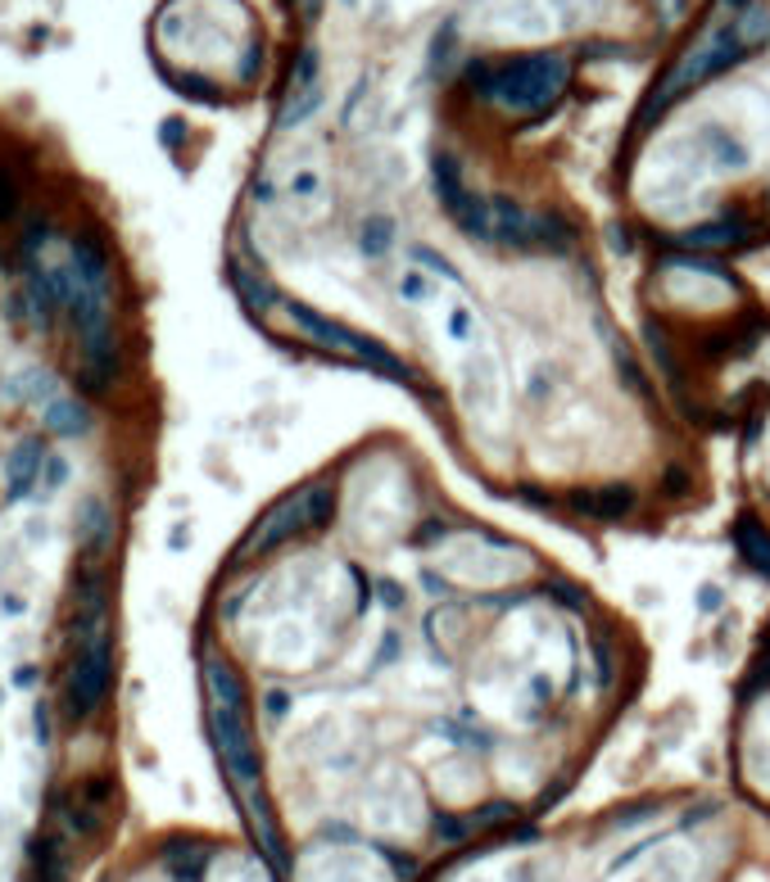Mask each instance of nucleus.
I'll list each match as a JSON object with an SVG mask.
<instances>
[{
  "mask_svg": "<svg viewBox=\"0 0 770 882\" xmlns=\"http://www.w3.org/2000/svg\"><path fill=\"white\" fill-rule=\"evenodd\" d=\"M404 285H408L404 290L408 313L422 322V335L430 354H436L467 426L486 439H499L508 426V371L486 317L445 276L413 272Z\"/></svg>",
  "mask_w": 770,
  "mask_h": 882,
  "instance_id": "1",
  "label": "nucleus"
},
{
  "mask_svg": "<svg viewBox=\"0 0 770 882\" xmlns=\"http://www.w3.org/2000/svg\"><path fill=\"white\" fill-rule=\"evenodd\" d=\"M575 670V643L549 607L508 611L471 674V702L499 724H526Z\"/></svg>",
  "mask_w": 770,
  "mask_h": 882,
  "instance_id": "2",
  "label": "nucleus"
},
{
  "mask_svg": "<svg viewBox=\"0 0 770 882\" xmlns=\"http://www.w3.org/2000/svg\"><path fill=\"white\" fill-rule=\"evenodd\" d=\"M358 588L341 561L309 557L281 584L277 607L263 616L259 652L277 670H309L326 657L335 629L354 611Z\"/></svg>",
  "mask_w": 770,
  "mask_h": 882,
  "instance_id": "3",
  "label": "nucleus"
},
{
  "mask_svg": "<svg viewBox=\"0 0 770 882\" xmlns=\"http://www.w3.org/2000/svg\"><path fill=\"white\" fill-rule=\"evenodd\" d=\"M417 516L413 480L395 458H367L350 480L341 498V525L350 544L358 548H391L399 534H408Z\"/></svg>",
  "mask_w": 770,
  "mask_h": 882,
  "instance_id": "4",
  "label": "nucleus"
},
{
  "mask_svg": "<svg viewBox=\"0 0 770 882\" xmlns=\"http://www.w3.org/2000/svg\"><path fill=\"white\" fill-rule=\"evenodd\" d=\"M426 561L445 584L476 588V594H499V588L526 584L535 575V557L526 548L503 544V538H490V534H476V529L445 534Z\"/></svg>",
  "mask_w": 770,
  "mask_h": 882,
  "instance_id": "5",
  "label": "nucleus"
},
{
  "mask_svg": "<svg viewBox=\"0 0 770 882\" xmlns=\"http://www.w3.org/2000/svg\"><path fill=\"white\" fill-rule=\"evenodd\" d=\"M358 819L385 838H417L426 828V797L404 765H381L358 797Z\"/></svg>",
  "mask_w": 770,
  "mask_h": 882,
  "instance_id": "6",
  "label": "nucleus"
},
{
  "mask_svg": "<svg viewBox=\"0 0 770 882\" xmlns=\"http://www.w3.org/2000/svg\"><path fill=\"white\" fill-rule=\"evenodd\" d=\"M309 869V882H391L385 860L363 847H326L313 855Z\"/></svg>",
  "mask_w": 770,
  "mask_h": 882,
  "instance_id": "7",
  "label": "nucleus"
},
{
  "mask_svg": "<svg viewBox=\"0 0 770 882\" xmlns=\"http://www.w3.org/2000/svg\"><path fill=\"white\" fill-rule=\"evenodd\" d=\"M748 769L761 778V788H770V697L757 706V715L748 720V743H743Z\"/></svg>",
  "mask_w": 770,
  "mask_h": 882,
  "instance_id": "8",
  "label": "nucleus"
}]
</instances>
